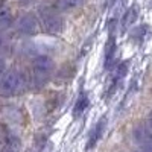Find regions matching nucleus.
<instances>
[{"label":"nucleus","mask_w":152,"mask_h":152,"mask_svg":"<svg viewBox=\"0 0 152 152\" xmlns=\"http://www.w3.org/2000/svg\"><path fill=\"white\" fill-rule=\"evenodd\" d=\"M55 70V62L49 55H38L31 64V82L35 88L46 85Z\"/></svg>","instance_id":"nucleus-1"},{"label":"nucleus","mask_w":152,"mask_h":152,"mask_svg":"<svg viewBox=\"0 0 152 152\" xmlns=\"http://www.w3.org/2000/svg\"><path fill=\"white\" fill-rule=\"evenodd\" d=\"M38 20L41 21V26L47 34H61L64 31L66 21L59 12H56L52 6H41L38 11Z\"/></svg>","instance_id":"nucleus-2"},{"label":"nucleus","mask_w":152,"mask_h":152,"mask_svg":"<svg viewBox=\"0 0 152 152\" xmlns=\"http://www.w3.org/2000/svg\"><path fill=\"white\" fill-rule=\"evenodd\" d=\"M24 87V76L18 70H8L0 76V96L12 97L18 94Z\"/></svg>","instance_id":"nucleus-3"},{"label":"nucleus","mask_w":152,"mask_h":152,"mask_svg":"<svg viewBox=\"0 0 152 152\" xmlns=\"http://www.w3.org/2000/svg\"><path fill=\"white\" fill-rule=\"evenodd\" d=\"M132 138L138 146H142V151L152 152V126L148 122H142L134 126Z\"/></svg>","instance_id":"nucleus-4"},{"label":"nucleus","mask_w":152,"mask_h":152,"mask_svg":"<svg viewBox=\"0 0 152 152\" xmlns=\"http://www.w3.org/2000/svg\"><path fill=\"white\" fill-rule=\"evenodd\" d=\"M17 31L21 35H35L38 34V29H40V20H38V15L34 14V12L28 11L23 12V14L17 18Z\"/></svg>","instance_id":"nucleus-5"},{"label":"nucleus","mask_w":152,"mask_h":152,"mask_svg":"<svg viewBox=\"0 0 152 152\" xmlns=\"http://www.w3.org/2000/svg\"><path fill=\"white\" fill-rule=\"evenodd\" d=\"M105 126H107V119H100L94 126L93 129L90 131V135H88V143H87V149H91L97 145V142L102 138L104 131H105Z\"/></svg>","instance_id":"nucleus-6"},{"label":"nucleus","mask_w":152,"mask_h":152,"mask_svg":"<svg viewBox=\"0 0 152 152\" xmlns=\"http://www.w3.org/2000/svg\"><path fill=\"white\" fill-rule=\"evenodd\" d=\"M85 0H55L52 8L59 14H64V12H72L75 9L81 8Z\"/></svg>","instance_id":"nucleus-7"},{"label":"nucleus","mask_w":152,"mask_h":152,"mask_svg":"<svg viewBox=\"0 0 152 152\" xmlns=\"http://www.w3.org/2000/svg\"><path fill=\"white\" fill-rule=\"evenodd\" d=\"M21 149V142L18 135H15L14 132H5L3 137V146L0 152H20Z\"/></svg>","instance_id":"nucleus-8"},{"label":"nucleus","mask_w":152,"mask_h":152,"mask_svg":"<svg viewBox=\"0 0 152 152\" xmlns=\"http://www.w3.org/2000/svg\"><path fill=\"white\" fill-rule=\"evenodd\" d=\"M88 104H90L88 94H87L85 91H82V93L78 96V99H76V104H75V107H73V116H75V117H79L81 114L88 108Z\"/></svg>","instance_id":"nucleus-9"},{"label":"nucleus","mask_w":152,"mask_h":152,"mask_svg":"<svg viewBox=\"0 0 152 152\" xmlns=\"http://www.w3.org/2000/svg\"><path fill=\"white\" fill-rule=\"evenodd\" d=\"M114 55H116V40H114V35H111L105 47V69H110V66L113 64Z\"/></svg>","instance_id":"nucleus-10"},{"label":"nucleus","mask_w":152,"mask_h":152,"mask_svg":"<svg viewBox=\"0 0 152 152\" xmlns=\"http://www.w3.org/2000/svg\"><path fill=\"white\" fill-rule=\"evenodd\" d=\"M14 23V15H12V11L6 6H3L0 9V31L8 29L11 24Z\"/></svg>","instance_id":"nucleus-11"},{"label":"nucleus","mask_w":152,"mask_h":152,"mask_svg":"<svg viewBox=\"0 0 152 152\" xmlns=\"http://www.w3.org/2000/svg\"><path fill=\"white\" fill-rule=\"evenodd\" d=\"M135 20H137V8L135 6H131L128 11L125 12V15L122 18V29L129 28Z\"/></svg>","instance_id":"nucleus-12"},{"label":"nucleus","mask_w":152,"mask_h":152,"mask_svg":"<svg viewBox=\"0 0 152 152\" xmlns=\"http://www.w3.org/2000/svg\"><path fill=\"white\" fill-rule=\"evenodd\" d=\"M148 31H149V28L146 26V24H142V26H138V28H135L132 32H131V37L134 38L135 41H143L145 40V37L148 35Z\"/></svg>","instance_id":"nucleus-13"},{"label":"nucleus","mask_w":152,"mask_h":152,"mask_svg":"<svg viewBox=\"0 0 152 152\" xmlns=\"http://www.w3.org/2000/svg\"><path fill=\"white\" fill-rule=\"evenodd\" d=\"M128 67H129V62L125 61V62H122V64L116 69V75H114V84H117L119 79H122L123 76L128 73Z\"/></svg>","instance_id":"nucleus-14"},{"label":"nucleus","mask_w":152,"mask_h":152,"mask_svg":"<svg viewBox=\"0 0 152 152\" xmlns=\"http://www.w3.org/2000/svg\"><path fill=\"white\" fill-rule=\"evenodd\" d=\"M5 47H6V37L2 31H0V53L5 50Z\"/></svg>","instance_id":"nucleus-15"},{"label":"nucleus","mask_w":152,"mask_h":152,"mask_svg":"<svg viewBox=\"0 0 152 152\" xmlns=\"http://www.w3.org/2000/svg\"><path fill=\"white\" fill-rule=\"evenodd\" d=\"M148 123H149V125L152 126V111L149 113V116H148Z\"/></svg>","instance_id":"nucleus-16"},{"label":"nucleus","mask_w":152,"mask_h":152,"mask_svg":"<svg viewBox=\"0 0 152 152\" xmlns=\"http://www.w3.org/2000/svg\"><path fill=\"white\" fill-rule=\"evenodd\" d=\"M5 3H6V0H0V9L5 6Z\"/></svg>","instance_id":"nucleus-17"},{"label":"nucleus","mask_w":152,"mask_h":152,"mask_svg":"<svg viewBox=\"0 0 152 152\" xmlns=\"http://www.w3.org/2000/svg\"><path fill=\"white\" fill-rule=\"evenodd\" d=\"M20 2H21V3H23V5H26V3H28V2H31V0H20Z\"/></svg>","instance_id":"nucleus-18"},{"label":"nucleus","mask_w":152,"mask_h":152,"mask_svg":"<svg viewBox=\"0 0 152 152\" xmlns=\"http://www.w3.org/2000/svg\"><path fill=\"white\" fill-rule=\"evenodd\" d=\"M2 67H3V62H0V76H2Z\"/></svg>","instance_id":"nucleus-19"},{"label":"nucleus","mask_w":152,"mask_h":152,"mask_svg":"<svg viewBox=\"0 0 152 152\" xmlns=\"http://www.w3.org/2000/svg\"><path fill=\"white\" fill-rule=\"evenodd\" d=\"M134 152H145V151H134Z\"/></svg>","instance_id":"nucleus-20"},{"label":"nucleus","mask_w":152,"mask_h":152,"mask_svg":"<svg viewBox=\"0 0 152 152\" xmlns=\"http://www.w3.org/2000/svg\"><path fill=\"white\" fill-rule=\"evenodd\" d=\"M151 5H152V3H151Z\"/></svg>","instance_id":"nucleus-21"}]
</instances>
